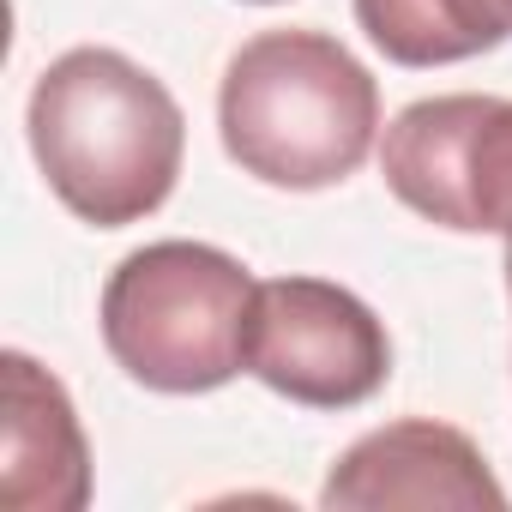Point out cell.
<instances>
[{
  "label": "cell",
  "instance_id": "obj_1",
  "mask_svg": "<svg viewBox=\"0 0 512 512\" xmlns=\"http://www.w3.org/2000/svg\"><path fill=\"white\" fill-rule=\"evenodd\" d=\"M25 133L55 199L97 229L151 217L187 157L181 103L121 49H67L49 61L31 85Z\"/></svg>",
  "mask_w": 512,
  "mask_h": 512
},
{
  "label": "cell",
  "instance_id": "obj_2",
  "mask_svg": "<svg viewBox=\"0 0 512 512\" xmlns=\"http://www.w3.org/2000/svg\"><path fill=\"white\" fill-rule=\"evenodd\" d=\"M217 133L241 175L320 193L368 163L380 139V85L326 31H260L223 67Z\"/></svg>",
  "mask_w": 512,
  "mask_h": 512
},
{
  "label": "cell",
  "instance_id": "obj_3",
  "mask_svg": "<svg viewBox=\"0 0 512 512\" xmlns=\"http://www.w3.org/2000/svg\"><path fill=\"white\" fill-rule=\"evenodd\" d=\"M253 272L211 241H151L103 284V344L145 392L193 398L229 386L247 344Z\"/></svg>",
  "mask_w": 512,
  "mask_h": 512
},
{
  "label": "cell",
  "instance_id": "obj_4",
  "mask_svg": "<svg viewBox=\"0 0 512 512\" xmlns=\"http://www.w3.org/2000/svg\"><path fill=\"white\" fill-rule=\"evenodd\" d=\"M241 368L308 410H356L392 380L386 320L344 284L266 278L253 290Z\"/></svg>",
  "mask_w": 512,
  "mask_h": 512
},
{
  "label": "cell",
  "instance_id": "obj_5",
  "mask_svg": "<svg viewBox=\"0 0 512 512\" xmlns=\"http://www.w3.org/2000/svg\"><path fill=\"white\" fill-rule=\"evenodd\" d=\"M386 187L428 223L512 241V97H422L380 139Z\"/></svg>",
  "mask_w": 512,
  "mask_h": 512
},
{
  "label": "cell",
  "instance_id": "obj_6",
  "mask_svg": "<svg viewBox=\"0 0 512 512\" xmlns=\"http://www.w3.org/2000/svg\"><path fill=\"white\" fill-rule=\"evenodd\" d=\"M320 506L332 512H392V506H446V512H482L506 506V488L482 464L476 440L452 422L404 416L374 434H362L326 476Z\"/></svg>",
  "mask_w": 512,
  "mask_h": 512
},
{
  "label": "cell",
  "instance_id": "obj_7",
  "mask_svg": "<svg viewBox=\"0 0 512 512\" xmlns=\"http://www.w3.org/2000/svg\"><path fill=\"white\" fill-rule=\"evenodd\" d=\"M0 374H7L0 500L13 512H79L91 500V446L67 386L25 350L0 356Z\"/></svg>",
  "mask_w": 512,
  "mask_h": 512
},
{
  "label": "cell",
  "instance_id": "obj_8",
  "mask_svg": "<svg viewBox=\"0 0 512 512\" xmlns=\"http://www.w3.org/2000/svg\"><path fill=\"white\" fill-rule=\"evenodd\" d=\"M356 25L398 67H452L512 37V0H356Z\"/></svg>",
  "mask_w": 512,
  "mask_h": 512
},
{
  "label": "cell",
  "instance_id": "obj_9",
  "mask_svg": "<svg viewBox=\"0 0 512 512\" xmlns=\"http://www.w3.org/2000/svg\"><path fill=\"white\" fill-rule=\"evenodd\" d=\"M506 290H512V241H506Z\"/></svg>",
  "mask_w": 512,
  "mask_h": 512
},
{
  "label": "cell",
  "instance_id": "obj_10",
  "mask_svg": "<svg viewBox=\"0 0 512 512\" xmlns=\"http://www.w3.org/2000/svg\"><path fill=\"white\" fill-rule=\"evenodd\" d=\"M253 7H272V0H253Z\"/></svg>",
  "mask_w": 512,
  "mask_h": 512
}]
</instances>
